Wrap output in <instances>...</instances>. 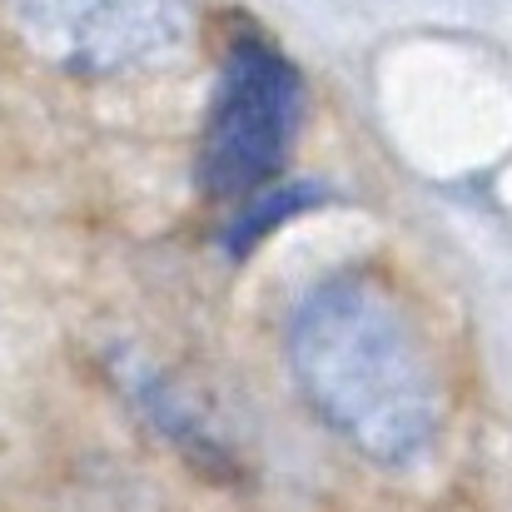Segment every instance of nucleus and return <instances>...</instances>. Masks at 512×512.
<instances>
[{"label":"nucleus","mask_w":512,"mask_h":512,"mask_svg":"<svg viewBox=\"0 0 512 512\" xmlns=\"http://www.w3.org/2000/svg\"><path fill=\"white\" fill-rule=\"evenodd\" d=\"M289 363L309 408L383 468L418 463L443 423V393L418 324L378 279H324L289 324Z\"/></svg>","instance_id":"1"},{"label":"nucleus","mask_w":512,"mask_h":512,"mask_svg":"<svg viewBox=\"0 0 512 512\" xmlns=\"http://www.w3.org/2000/svg\"><path fill=\"white\" fill-rule=\"evenodd\" d=\"M304 199H314V194H309V189H294V194H274V199L254 204V219L244 214V219H239V229L229 234V244H234V249H254V244H259V234H264V229H274L284 214H299V209H304Z\"/></svg>","instance_id":"4"},{"label":"nucleus","mask_w":512,"mask_h":512,"mask_svg":"<svg viewBox=\"0 0 512 512\" xmlns=\"http://www.w3.org/2000/svg\"><path fill=\"white\" fill-rule=\"evenodd\" d=\"M299 70L259 35H239L204 115L199 184L209 194H249L284 165L299 125Z\"/></svg>","instance_id":"2"},{"label":"nucleus","mask_w":512,"mask_h":512,"mask_svg":"<svg viewBox=\"0 0 512 512\" xmlns=\"http://www.w3.org/2000/svg\"><path fill=\"white\" fill-rule=\"evenodd\" d=\"M5 20L40 60L80 75L140 70L189 40V0H5Z\"/></svg>","instance_id":"3"}]
</instances>
